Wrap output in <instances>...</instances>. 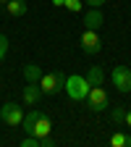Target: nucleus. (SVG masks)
I'll list each match as a JSON object with an SVG mask.
<instances>
[{
  "instance_id": "f257e3e1",
  "label": "nucleus",
  "mask_w": 131,
  "mask_h": 147,
  "mask_svg": "<svg viewBox=\"0 0 131 147\" xmlns=\"http://www.w3.org/2000/svg\"><path fill=\"white\" fill-rule=\"evenodd\" d=\"M21 126H24L26 134H34V137H40V139L47 137V134L52 131V121H50V116L40 113V110H32V113H26L24 121H21Z\"/></svg>"
},
{
  "instance_id": "f03ea898",
  "label": "nucleus",
  "mask_w": 131,
  "mask_h": 147,
  "mask_svg": "<svg viewBox=\"0 0 131 147\" xmlns=\"http://www.w3.org/2000/svg\"><path fill=\"white\" fill-rule=\"evenodd\" d=\"M89 82H87V76H79V74H73V76H68L66 79V92H68V97L71 100H84L87 97V92H89Z\"/></svg>"
},
{
  "instance_id": "7ed1b4c3",
  "label": "nucleus",
  "mask_w": 131,
  "mask_h": 147,
  "mask_svg": "<svg viewBox=\"0 0 131 147\" xmlns=\"http://www.w3.org/2000/svg\"><path fill=\"white\" fill-rule=\"evenodd\" d=\"M84 100H87V108H89V110H95V113L105 110L107 102H110V100H107V92L102 89V84H100V87H89V92H87V97H84Z\"/></svg>"
},
{
  "instance_id": "20e7f679",
  "label": "nucleus",
  "mask_w": 131,
  "mask_h": 147,
  "mask_svg": "<svg viewBox=\"0 0 131 147\" xmlns=\"http://www.w3.org/2000/svg\"><path fill=\"white\" fill-rule=\"evenodd\" d=\"M63 87H66V79L60 76V74H42V79H40L42 95H58Z\"/></svg>"
},
{
  "instance_id": "39448f33",
  "label": "nucleus",
  "mask_w": 131,
  "mask_h": 147,
  "mask_svg": "<svg viewBox=\"0 0 131 147\" xmlns=\"http://www.w3.org/2000/svg\"><path fill=\"white\" fill-rule=\"evenodd\" d=\"M0 121L8 123V126H21V121H24L21 105H16V102H5L3 108H0Z\"/></svg>"
},
{
  "instance_id": "423d86ee",
  "label": "nucleus",
  "mask_w": 131,
  "mask_h": 147,
  "mask_svg": "<svg viewBox=\"0 0 131 147\" xmlns=\"http://www.w3.org/2000/svg\"><path fill=\"white\" fill-rule=\"evenodd\" d=\"M79 42H81V50H84V53H89V55L100 53V47H102V40H100L97 29H84V32H81V37H79Z\"/></svg>"
},
{
  "instance_id": "0eeeda50",
  "label": "nucleus",
  "mask_w": 131,
  "mask_h": 147,
  "mask_svg": "<svg viewBox=\"0 0 131 147\" xmlns=\"http://www.w3.org/2000/svg\"><path fill=\"white\" fill-rule=\"evenodd\" d=\"M110 79H113L118 92H131V68L128 66H116L113 74H110Z\"/></svg>"
},
{
  "instance_id": "6e6552de",
  "label": "nucleus",
  "mask_w": 131,
  "mask_h": 147,
  "mask_svg": "<svg viewBox=\"0 0 131 147\" xmlns=\"http://www.w3.org/2000/svg\"><path fill=\"white\" fill-rule=\"evenodd\" d=\"M21 97H24V102L26 105H37L40 102V97H42V89H40V82H26V87H24V92H21Z\"/></svg>"
},
{
  "instance_id": "1a4fd4ad",
  "label": "nucleus",
  "mask_w": 131,
  "mask_h": 147,
  "mask_svg": "<svg viewBox=\"0 0 131 147\" xmlns=\"http://www.w3.org/2000/svg\"><path fill=\"white\" fill-rule=\"evenodd\" d=\"M105 24V16L100 8H92L89 13H84V29H100Z\"/></svg>"
},
{
  "instance_id": "9d476101",
  "label": "nucleus",
  "mask_w": 131,
  "mask_h": 147,
  "mask_svg": "<svg viewBox=\"0 0 131 147\" xmlns=\"http://www.w3.org/2000/svg\"><path fill=\"white\" fill-rule=\"evenodd\" d=\"M5 11L18 18V16H24L29 11V5H26V0H5Z\"/></svg>"
},
{
  "instance_id": "9b49d317",
  "label": "nucleus",
  "mask_w": 131,
  "mask_h": 147,
  "mask_svg": "<svg viewBox=\"0 0 131 147\" xmlns=\"http://www.w3.org/2000/svg\"><path fill=\"white\" fill-rule=\"evenodd\" d=\"M21 71H24V79H26V82H34V84H37V82L42 79V68L37 66V63H26Z\"/></svg>"
},
{
  "instance_id": "f8f14e48",
  "label": "nucleus",
  "mask_w": 131,
  "mask_h": 147,
  "mask_svg": "<svg viewBox=\"0 0 131 147\" xmlns=\"http://www.w3.org/2000/svg\"><path fill=\"white\" fill-rule=\"evenodd\" d=\"M87 82H89L92 87H100V84L105 82V71H102L100 66H92V68L87 71Z\"/></svg>"
},
{
  "instance_id": "ddd939ff",
  "label": "nucleus",
  "mask_w": 131,
  "mask_h": 147,
  "mask_svg": "<svg viewBox=\"0 0 131 147\" xmlns=\"http://www.w3.org/2000/svg\"><path fill=\"white\" fill-rule=\"evenodd\" d=\"M110 147H131V137L123 134V131H116V134H110Z\"/></svg>"
},
{
  "instance_id": "4468645a",
  "label": "nucleus",
  "mask_w": 131,
  "mask_h": 147,
  "mask_svg": "<svg viewBox=\"0 0 131 147\" xmlns=\"http://www.w3.org/2000/svg\"><path fill=\"white\" fill-rule=\"evenodd\" d=\"M63 8L71 11V13H79L84 8V0H63Z\"/></svg>"
},
{
  "instance_id": "2eb2a0df",
  "label": "nucleus",
  "mask_w": 131,
  "mask_h": 147,
  "mask_svg": "<svg viewBox=\"0 0 131 147\" xmlns=\"http://www.w3.org/2000/svg\"><path fill=\"white\" fill-rule=\"evenodd\" d=\"M110 118H113V123H126V108H113Z\"/></svg>"
},
{
  "instance_id": "dca6fc26",
  "label": "nucleus",
  "mask_w": 131,
  "mask_h": 147,
  "mask_svg": "<svg viewBox=\"0 0 131 147\" xmlns=\"http://www.w3.org/2000/svg\"><path fill=\"white\" fill-rule=\"evenodd\" d=\"M21 147H40V137H34V134H29L26 139H21Z\"/></svg>"
},
{
  "instance_id": "f3484780",
  "label": "nucleus",
  "mask_w": 131,
  "mask_h": 147,
  "mask_svg": "<svg viewBox=\"0 0 131 147\" xmlns=\"http://www.w3.org/2000/svg\"><path fill=\"white\" fill-rule=\"evenodd\" d=\"M5 53H8V37H5V34H0V61L5 58Z\"/></svg>"
},
{
  "instance_id": "a211bd4d",
  "label": "nucleus",
  "mask_w": 131,
  "mask_h": 147,
  "mask_svg": "<svg viewBox=\"0 0 131 147\" xmlns=\"http://www.w3.org/2000/svg\"><path fill=\"white\" fill-rule=\"evenodd\" d=\"M84 3H89V5H92V8H100V5H102V3H105V0H84Z\"/></svg>"
},
{
  "instance_id": "6ab92c4d",
  "label": "nucleus",
  "mask_w": 131,
  "mask_h": 147,
  "mask_svg": "<svg viewBox=\"0 0 131 147\" xmlns=\"http://www.w3.org/2000/svg\"><path fill=\"white\" fill-rule=\"evenodd\" d=\"M126 126L131 129V110H126Z\"/></svg>"
},
{
  "instance_id": "aec40b11",
  "label": "nucleus",
  "mask_w": 131,
  "mask_h": 147,
  "mask_svg": "<svg viewBox=\"0 0 131 147\" xmlns=\"http://www.w3.org/2000/svg\"><path fill=\"white\" fill-rule=\"evenodd\" d=\"M0 3H5V0H0Z\"/></svg>"
}]
</instances>
